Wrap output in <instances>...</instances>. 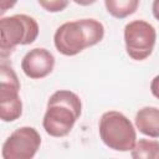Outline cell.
Listing matches in <instances>:
<instances>
[{"label":"cell","instance_id":"obj_1","mask_svg":"<svg viewBox=\"0 0 159 159\" xmlns=\"http://www.w3.org/2000/svg\"><path fill=\"white\" fill-rule=\"evenodd\" d=\"M104 26L96 19H81L62 24L53 35L56 50L65 56H75L101 42Z\"/></svg>","mask_w":159,"mask_h":159},{"label":"cell","instance_id":"obj_2","mask_svg":"<svg viewBox=\"0 0 159 159\" xmlns=\"http://www.w3.org/2000/svg\"><path fill=\"white\" fill-rule=\"evenodd\" d=\"M82 113L81 98L68 89H60L48 98L42 119L45 132L56 138L66 137Z\"/></svg>","mask_w":159,"mask_h":159},{"label":"cell","instance_id":"obj_3","mask_svg":"<svg viewBox=\"0 0 159 159\" xmlns=\"http://www.w3.org/2000/svg\"><path fill=\"white\" fill-rule=\"evenodd\" d=\"M99 137L111 149L132 150L137 143V133L132 122L120 112L108 111L99 119Z\"/></svg>","mask_w":159,"mask_h":159},{"label":"cell","instance_id":"obj_4","mask_svg":"<svg viewBox=\"0 0 159 159\" xmlns=\"http://www.w3.org/2000/svg\"><path fill=\"white\" fill-rule=\"evenodd\" d=\"M39 24L29 15L17 14L0 20V50L1 56L10 53L16 46L30 45L39 36Z\"/></svg>","mask_w":159,"mask_h":159},{"label":"cell","instance_id":"obj_5","mask_svg":"<svg viewBox=\"0 0 159 159\" xmlns=\"http://www.w3.org/2000/svg\"><path fill=\"white\" fill-rule=\"evenodd\" d=\"M125 51L135 61L149 57L157 41V31L153 25L144 20H133L124 26Z\"/></svg>","mask_w":159,"mask_h":159},{"label":"cell","instance_id":"obj_6","mask_svg":"<svg viewBox=\"0 0 159 159\" xmlns=\"http://www.w3.org/2000/svg\"><path fill=\"white\" fill-rule=\"evenodd\" d=\"M20 82L15 71L1 63L0 66V118L14 122L22 114V102L19 96Z\"/></svg>","mask_w":159,"mask_h":159},{"label":"cell","instance_id":"obj_7","mask_svg":"<svg viewBox=\"0 0 159 159\" xmlns=\"http://www.w3.org/2000/svg\"><path fill=\"white\" fill-rule=\"evenodd\" d=\"M41 145V137L32 127L14 130L2 144V159H32Z\"/></svg>","mask_w":159,"mask_h":159},{"label":"cell","instance_id":"obj_8","mask_svg":"<svg viewBox=\"0 0 159 159\" xmlns=\"http://www.w3.org/2000/svg\"><path fill=\"white\" fill-rule=\"evenodd\" d=\"M55 67L53 55L42 47L30 50L21 61L22 72L32 80H40L48 76Z\"/></svg>","mask_w":159,"mask_h":159},{"label":"cell","instance_id":"obj_9","mask_svg":"<svg viewBox=\"0 0 159 159\" xmlns=\"http://www.w3.org/2000/svg\"><path fill=\"white\" fill-rule=\"evenodd\" d=\"M137 129L150 138H159V109L157 107H143L135 114Z\"/></svg>","mask_w":159,"mask_h":159},{"label":"cell","instance_id":"obj_10","mask_svg":"<svg viewBox=\"0 0 159 159\" xmlns=\"http://www.w3.org/2000/svg\"><path fill=\"white\" fill-rule=\"evenodd\" d=\"M104 6L112 16L117 19H124L135 12L137 7L139 6V1L138 0H106Z\"/></svg>","mask_w":159,"mask_h":159},{"label":"cell","instance_id":"obj_11","mask_svg":"<svg viewBox=\"0 0 159 159\" xmlns=\"http://www.w3.org/2000/svg\"><path fill=\"white\" fill-rule=\"evenodd\" d=\"M132 159H159V142L139 139L130 150Z\"/></svg>","mask_w":159,"mask_h":159},{"label":"cell","instance_id":"obj_12","mask_svg":"<svg viewBox=\"0 0 159 159\" xmlns=\"http://www.w3.org/2000/svg\"><path fill=\"white\" fill-rule=\"evenodd\" d=\"M40 6H42L48 12H58L62 11L67 5L68 1L65 0H39Z\"/></svg>","mask_w":159,"mask_h":159},{"label":"cell","instance_id":"obj_13","mask_svg":"<svg viewBox=\"0 0 159 159\" xmlns=\"http://www.w3.org/2000/svg\"><path fill=\"white\" fill-rule=\"evenodd\" d=\"M150 91H152L153 96L159 99V75L155 76L152 80V82H150Z\"/></svg>","mask_w":159,"mask_h":159},{"label":"cell","instance_id":"obj_14","mask_svg":"<svg viewBox=\"0 0 159 159\" xmlns=\"http://www.w3.org/2000/svg\"><path fill=\"white\" fill-rule=\"evenodd\" d=\"M152 10H153V15L154 17L159 21V0H155L152 5Z\"/></svg>","mask_w":159,"mask_h":159}]
</instances>
